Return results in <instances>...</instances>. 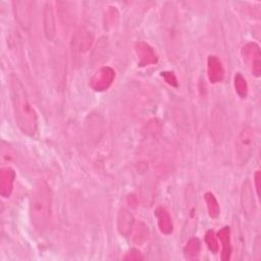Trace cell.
Wrapping results in <instances>:
<instances>
[{"label":"cell","instance_id":"1","mask_svg":"<svg viewBox=\"0 0 261 261\" xmlns=\"http://www.w3.org/2000/svg\"><path fill=\"white\" fill-rule=\"evenodd\" d=\"M9 92L15 122L18 128L28 136H34L38 130V115L28 93L15 74L9 75Z\"/></svg>","mask_w":261,"mask_h":261},{"label":"cell","instance_id":"2","mask_svg":"<svg viewBox=\"0 0 261 261\" xmlns=\"http://www.w3.org/2000/svg\"><path fill=\"white\" fill-rule=\"evenodd\" d=\"M29 211L35 228L44 231L48 227L52 216V191L46 181H38L32 189Z\"/></svg>","mask_w":261,"mask_h":261},{"label":"cell","instance_id":"3","mask_svg":"<svg viewBox=\"0 0 261 261\" xmlns=\"http://www.w3.org/2000/svg\"><path fill=\"white\" fill-rule=\"evenodd\" d=\"M256 134L253 128H243L234 140V162L239 166L246 165L254 154Z\"/></svg>","mask_w":261,"mask_h":261},{"label":"cell","instance_id":"4","mask_svg":"<svg viewBox=\"0 0 261 261\" xmlns=\"http://www.w3.org/2000/svg\"><path fill=\"white\" fill-rule=\"evenodd\" d=\"M177 14L175 6L172 3H167L163 10V25L165 29V35L167 36V42L170 44L168 47L170 50L174 48V40L178 36L177 32Z\"/></svg>","mask_w":261,"mask_h":261},{"label":"cell","instance_id":"5","mask_svg":"<svg viewBox=\"0 0 261 261\" xmlns=\"http://www.w3.org/2000/svg\"><path fill=\"white\" fill-rule=\"evenodd\" d=\"M242 55L244 60L249 63L252 74L259 77L261 75V52L259 46L255 42L246 44L242 49Z\"/></svg>","mask_w":261,"mask_h":261},{"label":"cell","instance_id":"6","mask_svg":"<svg viewBox=\"0 0 261 261\" xmlns=\"http://www.w3.org/2000/svg\"><path fill=\"white\" fill-rule=\"evenodd\" d=\"M115 79V71L110 66L99 68L90 81V86L97 92H103L110 88Z\"/></svg>","mask_w":261,"mask_h":261},{"label":"cell","instance_id":"7","mask_svg":"<svg viewBox=\"0 0 261 261\" xmlns=\"http://www.w3.org/2000/svg\"><path fill=\"white\" fill-rule=\"evenodd\" d=\"M241 205L245 215L252 219L256 214V203L253 195L252 186L249 180H245L241 189Z\"/></svg>","mask_w":261,"mask_h":261},{"label":"cell","instance_id":"8","mask_svg":"<svg viewBox=\"0 0 261 261\" xmlns=\"http://www.w3.org/2000/svg\"><path fill=\"white\" fill-rule=\"evenodd\" d=\"M136 54L138 57L139 66H149L157 63L158 56L154 49L146 42H139L136 47Z\"/></svg>","mask_w":261,"mask_h":261},{"label":"cell","instance_id":"9","mask_svg":"<svg viewBox=\"0 0 261 261\" xmlns=\"http://www.w3.org/2000/svg\"><path fill=\"white\" fill-rule=\"evenodd\" d=\"M43 28L45 37L48 40H53L56 35V21L54 7L51 2H46L43 10Z\"/></svg>","mask_w":261,"mask_h":261},{"label":"cell","instance_id":"10","mask_svg":"<svg viewBox=\"0 0 261 261\" xmlns=\"http://www.w3.org/2000/svg\"><path fill=\"white\" fill-rule=\"evenodd\" d=\"M13 11L16 20L22 29H29L31 25V2L17 0L12 2Z\"/></svg>","mask_w":261,"mask_h":261},{"label":"cell","instance_id":"11","mask_svg":"<svg viewBox=\"0 0 261 261\" xmlns=\"http://www.w3.org/2000/svg\"><path fill=\"white\" fill-rule=\"evenodd\" d=\"M207 75L211 84L221 83L224 79V68L222 62L215 55H210L207 59Z\"/></svg>","mask_w":261,"mask_h":261},{"label":"cell","instance_id":"12","mask_svg":"<svg viewBox=\"0 0 261 261\" xmlns=\"http://www.w3.org/2000/svg\"><path fill=\"white\" fill-rule=\"evenodd\" d=\"M135 222V217L129 210L125 208H121L119 210L117 215V230L122 237L126 238L132 233Z\"/></svg>","mask_w":261,"mask_h":261},{"label":"cell","instance_id":"13","mask_svg":"<svg viewBox=\"0 0 261 261\" xmlns=\"http://www.w3.org/2000/svg\"><path fill=\"white\" fill-rule=\"evenodd\" d=\"M15 179V171L13 168L6 166L1 169L0 172V194L3 198H9Z\"/></svg>","mask_w":261,"mask_h":261},{"label":"cell","instance_id":"14","mask_svg":"<svg viewBox=\"0 0 261 261\" xmlns=\"http://www.w3.org/2000/svg\"><path fill=\"white\" fill-rule=\"evenodd\" d=\"M94 41V35L90 31L82 30L72 37V48L77 53L87 52Z\"/></svg>","mask_w":261,"mask_h":261},{"label":"cell","instance_id":"15","mask_svg":"<svg viewBox=\"0 0 261 261\" xmlns=\"http://www.w3.org/2000/svg\"><path fill=\"white\" fill-rule=\"evenodd\" d=\"M155 216L159 230L164 234H170L173 230V224L168 211L164 207H158L155 210Z\"/></svg>","mask_w":261,"mask_h":261},{"label":"cell","instance_id":"16","mask_svg":"<svg viewBox=\"0 0 261 261\" xmlns=\"http://www.w3.org/2000/svg\"><path fill=\"white\" fill-rule=\"evenodd\" d=\"M217 239L220 240L222 250H221V259L223 261L229 260L231 254V246H230V229L228 226L222 227L217 232Z\"/></svg>","mask_w":261,"mask_h":261},{"label":"cell","instance_id":"17","mask_svg":"<svg viewBox=\"0 0 261 261\" xmlns=\"http://www.w3.org/2000/svg\"><path fill=\"white\" fill-rule=\"evenodd\" d=\"M132 232H133V241L137 245L145 244L148 241L150 236L148 226L142 221H140L139 223H137L136 226H134Z\"/></svg>","mask_w":261,"mask_h":261},{"label":"cell","instance_id":"18","mask_svg":"<svg viewBox=\"0 0 261 261\" xmlns=\"http://www.w3.org/2000/svg\"><path fill=\"white\" fill-rule=\"evenodd\" d=\"M200 250H201L200 241L197 238H191L187 242V244L184 248V253H185L186 258L195 259L200 254Z\"/></svg>","mask_w":261,"mask_h":261},{"label":"cell","instance_id":"19","mask_svg":"<svg viewBox=\"0 0 261 261\" xmlns=\"http://www.w3.org/2000/svg\"><path fill=\"white\" fill-rule=\"evenodd\" d=\"M204 199L207 205V209H208V214L211 218H216L219 215V204L217 202V199L215 198L214 194H212L211 192H207L204 195Z\"/></svg>","mask_w":261,"mask_h":261},{"label":"cell","instance_id":"20","mask_svg":"<svg viewBox=\"0 0 261 261\" xmlns=\"http://www.w3.org/2000/svg\"><path fill=\"white\" fill-rule=\"evenodd\" d=\"M233 86L236 89L237 94L241 97V98H246L248 95V84L246 79L243 76L242 73L237 72L234 74L233 77Z\"/></svg>","mask_w":261,"mask_h":261},{"label":"cell","instance_id":"21","mask_svg":"<svg viewBox=\"0 0 261 261\" xmlns=\"http://www.w3.org/2000/svg\"><path fill=\"white\" fill-rule=\"evenodd\" d=\"M205 242L208 247V249L212 253H217L219 246H218V239L217 236L214 233L213 230H208L205 234Z\"/></svg>","mask_w":261,"mask_h":261},{"label":"cell","instance_id":"22","mask_svg":"<svg viewBox=\"0 0 261 261\" xmlns=\"http://www.w3.org/2000/svg\"><path fill=\"white\" fill-rule=\"evenodd\" d=\"M142 259H143V256L136 249H132L123 257V260H126V261H138V260H142Z\"/></svg>","mask_w":261,"mask_h":261},{"label":"cell","instance_id":"23","mask_svg":"<svg viewBox=\"0 0 261 261\" xmlns=\"http://www.w3.org/2000/svg\"><path fill=\"white\" fill-rule=\"evenodd\" d=\"M162 76L164 77L165 82L167 84H169L170 86H174V87L177 86L176 77H175V75L172 72H162Z\"/></svg>","mask_w":261,"mask_h":261},{"label":"cell","instance_id":"24","mask_svg":"<svg viewBox=\"0 0 261 261\" xmlns=\"http://www.w3.org/2000/svg\"><path fill=\"white\" fill-rule=\"evenodd\" d=\"M254 181H255V188H256V193L257 196H260V170H256L254 174Z\"/></svg>","mask_w":261,"mask_h":261}]
</instances>
